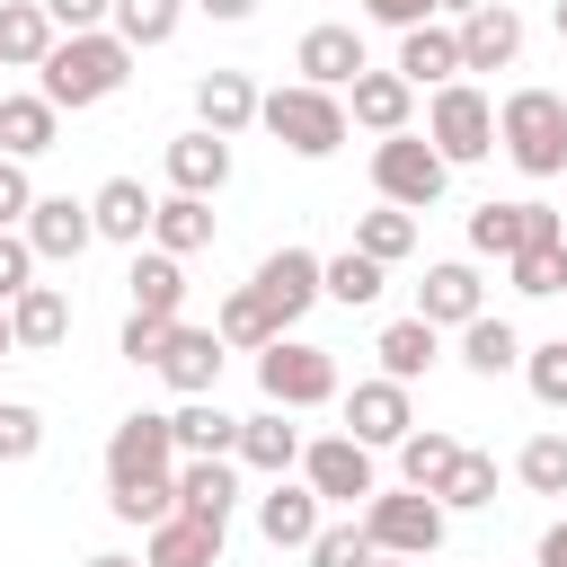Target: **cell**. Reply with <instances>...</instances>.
Here are the masks:
<instances>
[{
    "label": "cell",
    "mask_w": 567,
    "mask_h": 567,
    "mask_svg": "<svg viewBox=\"0 0 567 567\" xmlns=\"http://www.w3.org/2000/svg\"><path fill=\"white\" fill-rule=\"evenodd\" d=\"M310 567H372L381 549H372V532H363V514H346V523H319V540L301 549Z\"/></svg>",
    "instance_id": "cell-43"
},
{
    "label": "cell",
    "mask_w": 567,
    "mask_h": 567,
    "mask_svg": "<svg viewBox=\"0 0 567 567\" xmlns=\"http://www.w3.org/2000/svg\"><path fill=\"white\" fill-rule=\"evenodd\" d=\"M186 9H195V0H115V18H106V27H115L133 53H159V44L177 35V18H186Z\"/></svg>",
    "instance_id": "cell-38"
},
{
    "label": "cell",
    "mask_w": 567,
    "mask_h": 567,
    "mask_svg": "<svg viewBox=\"0 0 567 567\" xmlns=\"http://www.w3.org/2000/svg\"><path fill=\"white\" fill-rule=\"evenodd\" d=\"M257 124H266L292 159H337V151H346V133H354L346 89H319V80H284V89H266Z\"/></svg>",
    "instance_id": "cell-4"
},
{
    "label": "cell",
    "mask_w": 567,
    "mask_h": 567,
    "mask_svg": "<svg viewBox=\"0 0 567 567\" xmlns=\"http://www.w3.org/2000/svg\"><path fill=\"white\" fill-rule=\"evenodd\" d=\"M532 239H567V213H558V204H532V195H514V204L487 195V204L470 213V257H496V266H505V257H523Z\"/></svg>",
    "instance_id": "cell-9"
},
{
    "label": "cell",
    "mask_w": 567,
    "mask_h": 567,
    "mask_svg": "<svg viewBox=\"0 0 567 567\" xmlns=\"http://www.w3.org/2000/svg\"><path fill=\"white\" fill-rule=\"evenodd\" d=\"M53 133H62V106H53L44 89L0 97V151H9V159H44V151H53Z\"/></svg>",
    "instance_id": "cell-29"
},
{
    "label": "cell",
    "mask_w": 567,
    "mask_h": 567,
    "mask_svg": "<svg viewBox=\"0 0 567 567\" xmlns=\"http://www.w3.org/2000/svg\"><path fill=\"white\" fill-rule=\"evenodd\" d=\"M177 514L230 532V514H239V461H230V452H195V461H177Z\"/></svg>",
    "instance_id": "cell-19"
},
{
    "label": "cell",
    "mask_w": 567,
    "mask_h": 567,
    "mask_svg": "<svg viewBox=\"0 0 567 567\" xmlns=\"http://www.w3.org/2000/svg\"><path fill=\"white\" fill-rule=\"evenodd\" d=\"M452 461H461V434H443V425H408L399 434V487H443L452 478Z\"/></svg>",
    "instance_id": "cell-35"
},
{
    "label": "cell",
    "mask_w": 567,
    "mask_h": 567,
    "mask_svg": "<svg viewBox=\"0 0 567 567\" xmlns=\"http://www.w3.org/2000/svg\"><path fill=\"white\" fill-rule=\"evenodd\" d=\"M532 567H567V514L540 532V549H532Z\"/></svg>",
    "instance_id": "cell-52"
},
{
    "label": "cell",
    "mask_w": 567,
    "mask_h": 567,
    "mask_svg": "<svg viewBox=\"0 0 567 567\" xmlns=\"http://www.w3.org/2000/svg\"><path fill=\"white\" fill-rule=\"evenodd\" d=\"M354 248L381 257V266H399V257L416 248V213H408V204H372V213H354Z\"/></svg>",
    "instance_id": "cell-39"
},
{
    "label": "cell",
    "mask_w": 567,
    "mask_h": 567,
    "mask_svg": "<svg viewBox=\"0 0 567 567\" xmlns=\"http://www.w3.org/2000/svg\"><path fill=\"white\" fill-rule=\"evenodd\" d=\"M151 213H159V195H151L142 177H106V186L89 195V221H97V239H115V248H142V239H151Z\"/></svg>",
    "instance_id": "cell-26"
},
{
    "label": "cell",
    "mask_w": 567,
    "mask_h": 567,
    "mask_svg": "<svg viewBox=\"0 0 567 567\" xmlns=\"http://www.w3.org/2000/svg\"><path fill=\"white\" fill-rule=\"evenodd\" d=\"M151 248H168V257H195V248H213V195H159V213H151Z\"/></svg>",
    "instance_id": "cell-32"
},
{
    "label": "cell",
    "mask_w": 567,
    "mask_h": 567,
    "mask_svg": "<svg viewBox=\"0 0 567 567\" xmlns=\"http://www.w3.org/2000/svg\"><path fill=\"white\" fill-rule=\"evenodd\" d=\"M159 168H168L177 195H221V186H230V142L195 124V133H177V142L159 151Z\"/></svg>",
    "instance_id": "cell-25"
},
{
    "label": "cell",
    "mask_w": 567,
    "mask_h": 567,
    "mask_svg": "<svg viewBox=\"0 0 567 567\" xmlns=\"http://www.w3.org/2000/svg\"><path fill=\"white\" fill-rule=\"evenodd\" d=\"M470 9H478V0H434V18H470Z\"/></svg>",
    "instance_id": "cell-54"
},
{
    "label": "cell",
    "mask_w": 567,
    "mask_h": 567,
    "mask_svg": "<svg viewBox=\"0 0 567 567\" xmlns=\"http://www.w3.org/2000/svg\"><path fill=\"white\" fill-rule=\"evenodd\" d=\"M337 408H346V434H354V443H372V452H399V434L416 425V399H408V381H390V372H372V381L337 390Z\"/></svg>",
    "instance_id": "cell-12"
},
{
    "label": "cell",
    "mask_w": 567,
    "mask_h": 567,
    "mask_svg": "<svg viewBox=\"0 0 567 567\" xmlns=\"http://www.w3.org/2000/svg\"><path fill=\"white\" fill-rule=\"evenodd\" d=\"M0 354H18V337H9V301H0Z\"/></svg>",
    "instance_id": "cell-55"
},
{
    "label": "cell",
    "mask_w": 567,
    "mask_h": 567,
    "mask_svg": "<svg viewBox=\"0 0 567 567\" xmlns=\"http://www.w3.org/2000/svg\"><path fill=\"white\" fill-rule=\"evenodd\" d=\"M177 434H168V416L159 408H133V416H115V434H106V514L115 523H133V532H151L159 514H177Z\"/></svg>",
    "instance_id": "cell-1"
},
{
    "label": "cell",
    "mask_w": 567,
    "mask_h": 567,
    "mask_svg": "<svg viewBox=\"0 0 567 567\" xmlns=\"http://www.w3.org/2000/svg\"><path fill=\"white\" fill-rule=\"evenodd\" d=\"M514 478H523L532 496H567V434H532V443L514 452Z\"/></svg>",
    "instance_id": "cell-42"
},
{
    "label": "cell",
    "mask_w": 567,
    "mask_h": 567,
    "mask_svg": "<svg viewBox=\"0 0 567 567\" xmlns=\"http://www.w3.org/2000/svg\"><path fill=\"white\" fill-rule=\"evenodd\" d=\"M496 151L540 186V177H567V97L558 89H505L496 97Z\"/></svg>",
    "instance_id": "cell-3"
},
{
    "label": "cell",
    "mask_w": 567,
    "mask_h": 567,
    "mask_svg": "<svg viewBox=\"0 0 567 567\" xmlns=\"http://www.w3.org/2000/svg\"><path fill=\"white\" fill-rule=\"evenodd\" d=\"M319 523H328V496H319L310 478H275V487L257 496V532H266V549H310Z\"/></svg>",
    "instance_id": "cell-18"
},
{
    "label": "cell",
    "mask_w": 567,
    "mask_h": 567,
    "mask_svg": "<svg viewBox=\"0 0 567 567\" xmlns=\"http://www.w3.org/2000/svg\"><path fill=\"white\" fill-rule=\"evenodd\" d=\"M346 115H354L372 142H381V133H408V124H416V80H399V71H354Z\"/></svg>",
    "instance_id": "cell-22"
},
{
    "label": "cell",
    "mask_w": 567,
    "mask_h": 567,
    "mask_svg": "<svg viewBox=\"0 0 567 567\" xmlns=\"http://www.w3.org/2000/svg\"><path fill=\"white\" fill-rule=\"evenodd\" d=\"M257 106H266V89H257L248 71H204V80H195V124L221 133V142H239V133L257 124Z\"/></svg>",
    "instance_id": "cell-21"
},
{
    "label": "cell",
    "mask_w": 567,
    "mask_h": 567,
    "mask_svg": "<svg viewBox=\"0 0 567 567\" xmlns=\"http://www.w3.org/2000/svg\"><path fill=\"white\" fill-rule=\"evenodd\" d=\"M124 284H133V310H151V319H177V310H186V257H168V248H151V239L133 248V275H124Z\"/></svg>",
    "instance_id": "cell-31"
},
{
    "label": "cell",
    "mask_w": 567,
    "mask_h": 567,
    "mask_svg": "<svg viewBox=\"0 0 567 567\" xmlns=\"http://www.w3.org/2000/svg\"><path fill=\"white\" fill-rule=\"evenodd\" d=\"M27 213H35V177H27V159L0 151V230H18Z\"/></svg>",
    "instance_id": "cell-48"
},
{
    "label": "cell",
    "mask_w": 567,
    "mask_h": 567,
    "mask_svg": "<svg viewBox=\"0 0 567 567\" xmlns=\"http://www.w3.org/2000/svg\"><path fill=\"white\" fill-rule=\"evenodd\" d=\"M523 381H532V399H540V408H567V337L523 346Z\"/></svg>",
    "instance_id": "cell-44"
},
{
    "label": "cell",
    "mask_w": 567,
    "mask_h": 567,
    "mask_svg": "<svg viewBox=\"0 0 567 567\" xmlns=\"http://www.w3.org/2000/svg\"><path fill=\"white\" fill-rule=\"evenodd\" d=\"M381 292H390V266H381V257H363V248L328 257V301H346V310H372Z\"/></svg>",
    "instance_id": "cell-40"
},
{
    "label": "cell",
    "mask_w": 567,
    "mask_h": 567,
    "mask_svg": "<svg viewBox=\"0 0 567 567\" xmlns=\"http://www.w3.org/2000/svg\"><path fill=\"white\" fill-rule=\"evenodd\" d=\"M221 523H195V514H159L142 532V567H221Z\"/></svg>",
    "instance_id": "cell-24"
},
{
    "label": "cell",
    "mask_w": 567,
    "mask_h": 567,
    "mask_svg": "<svg viewBox=\"0 0 567 567\" xmlns=\"http://www.w3.org/2000/svg\"><path fill=\"white\" fill-rule=\"evenodd\" d=\"M487 310V284H478V257H434L425 284H416V319L434 328H470Z\"/></svg>",
    "instance_id": "cell-16"
},
{
    "label": "cell",
    "mask_w": 567,
    "mask_h": 567,
    "mask_svg": "<svg viewBox=\"0 0 567 567\" xmlns=\"http://www.w3.org/2000/svg\"><path fill=\"white\" fill-rule=\"evenodd\" d=\"M221 363H230V346H221V328H168V354H159V381L177 390V399H213L221 390Z\"/></svg>",
    "instance_id": "cell-17"
},
{
    "label": "cell",
    "mask_w": 567,
    "mask_h": 567,
    "mask_svg": "<svg viewBox=\"0 0 567 567\" xmlns=\"http://www.w3.org/2000/svg\"><path fill=\"white\" fill-rule=\"evenodd\" d=\"M124 80H133V44H124L115 27H80V35H62V44L44 53V71H35V89H44L62 115L106 106Z\"/></svg>",
    "instance_id": "cell-2"
},
{
    "label": "cell",
    "mask_w": 567,
    "mask_h": 567,
    "mask_svg": "<svg viewBox=\"0 0 567 567\" xmlns=\"http://www.w3.org/2000/svg\"><path fill=\"white\" fill-rule=\"evenodd\" d=\"M53 44H62V27H53L44 0H0V62L9 71H44Z\"/></svg>",
    "instance_id": "cell-30"
},
{
    "label": "cell",
    "mask_w": 567,
    "mask_h": 567,
    "mask_svg": "<svg viewBox=\"0 0 567 567\" xmlns=\"http://www.w3.org/2000/svg\"><path fill=\"white\" fill-rule=\"evenodd\" d=\"M213 328H221V346H230V354H257V346H275V337H292V328H275V310L257 301V284H239V292H221V310H213Z\"/></svg>",
    "instance_id": "cell-36"
},
{
    "label": "cell",
    "mask_w": 567,
    "mask_h": 567,
    "mask_svg": "<svg viewBox=\"0 0 567 567\" xmlns=\"http://www.w3.org/2000/svg\"><path fill=\"white\" fill-rule=\"evenodd\" d=\"M9 337H18V354H53L71 337V292L62 284H27L9 301Z\"/></svg>",
    "instance_id": "cell-27"
},
{
    "label": "cell",
    "mask_w": 567,
    "mask_h": 567,
    "mask_svg": "<svg viewBox=\"0 0 567 567\" xmlns=\"http://www.w3.org/2000/svg\"><path fill=\"white\" fill-rule=\"evenodd\" d=\"M195 9H204V18H213V27H248V18H257V9H266V0H195Z\"/></svg>",
    "instance_id": "cell-51"
},
{
    "label": "cell",
    "mask_w": 567,
    "mask_h": 567,
    "mask_svg": "<svg viewBox=\"0 0 567 567\" xmlns=\"http://www.w3.org/2000/svg\"><path fill=\"white\" fill-rule=\"evenodd\" d=\"M505 284L523 301H558L567 292V239H532L523 257H505Z\"/></svg>",
    "instance_id": "cell-37"
},
{
    "label": "cell",
    "mask_w": 567,
    "mask_h": 567,
    "mask_svg": "<svg viewBox=\"0 0 567 567\" xmlns=\"http://www.w3.org/2000/svg\"><path fill=\"white\" fill-rule=\"evenodd\" d=\"M35 266H44V257L27 248V230H0V301H18V292L35 284Z\"/></svg>",
    "instance_id": "cell-47"
},
{
    "label": "cell",
    "mask_w": 567,
    "mask_h": 567,
    "mask_svg": "<svg viewBox=\"0 0 567 567\" xmlns=\"http://www.w3.org/2000/svg\"><path fill=\"white\" fill-rule=\"evenodd\" d=\"M168 328H177V319H151V310H133V319H124V337H115V354H124L133 372H159V354H168Z\"/></svg>",
    "instance_id": "cell-45"
},
{
    "label": "cell",
    "mask_w": 567,
    "mask_h": 567,
    "mask_svg": "<svg viewBox=\"0 0 567 567\" xmlns=\"http://www.w3.org/2000/svg\"><path fill=\"white\" fill-rule=\"evenodd\" d=\"M443 186H452V159L408 124V133H381L372 142V195L381 204H408V213H434L443 204Z\"/></svg>",
    "instance_id": "cell-5"
},
{
    "label": "cell",
    "mask_w": 567,
    "mask_h": 567,
    "mask_svg": "<svg viewBox=\"0 0 567 567\" xmlns=\"http://www.w3.org/2000/svg\"><path fill=\"white\" fill-rule=\"evenodd\" d=\"M363 18H372V27H425L434 0H363Z\"/></svg>",
    "instance_id": "cell-50"
},
{
    "label": "cell",
    "mask_w": 567,
    "mask_h": 567,
    "mask_svg": "<svg viewBox=\"0 0 567 567\" xmlns=\"http://www.w3.org/2000/svg\"><path fill=\"white\" fill-rule=\"evenodd\" d=\"M248 284H257V301L275 310V328H292L310 301H328V257H310V248H292V239H284V248H266V257H257V275H248Z\"/></svg>",
    "instance_id": "cell-11"
},
{
    "label": "cell",
    "mask_w": 567,
    "mask_h": 567,
    "mask_svg": "<svg viewBox=\"0 0 567 567\" xmlns=\"http://www.w3.org/2000/svg\"><path fill=\"white\" fill-rule=\"evenodd\" d=\"M558 35H567V0H558Z\"/></svg>",
    "instance_id": "cell-57"
},
{
    "label": "cell",
    "mask_w": 567,
    "mask_h": 567,
    "mask_svg": "<svg viewBox=\"0 0 567 567\" xmlns=\"http://www.w3.org/2000/svg\"><path fill=\"white\" fill-rule=\"evenodd\" d=\"M239 470H257V478H292V470H301V425H292V408L239 416Z\"/></svg>",
    "instance_id": "cell-23"
},
{
    "label": "cell",
    "mask_w": 567,
    "mask_h": 567,
    "mask_svg": "<svg viewBox=\"0 0 567 567\" xmlns=\"http://www.w3.org/2000/svg\"><path fill=\"white\" fill-rule=\"evenodd\" d=\"M80 567H142V558H124V549H97V558H80Z\"/></svg>",
    "instance_id": "cell-53"
},
{
    "label": "cell",
    "mask_w": 567,
    "mask_h": 567,
    "mask_svg": "<svg viewBox=\"0 0 567 567\" xmlns=\"http://www.w3.org/2000/svg\"><path fill=\"white\" fill-rule=\"evenodd\" d=\"M372 354H381V372H390V381H408V390H416V381L443 363V328L408 310V319H390V328L372 337Z\"/></svg>",
    "instance_id": "cell-28"
},
{
    "label": "cell",
    "mask_w": 567,
    "mask_h": 567,
    "mask_svg": "<svg viewBox=\"0 0 567 567\" xmlns=\"http://www.w3.org/2000/svg\"><path fill=\"white\" fill-rule=\"evenodd\" d=\"M168 434H177L186 461H195V452H230V461H239V416H230L221 399H177V408H168Z\"/></svg>",
    "instance_id": "cell-34"
},
{
    "label": "cell",
    "mask_w": 567,
    "mask_h": 567,
    "mask_svg": "<svg viewBox=\"0 0 567 567\" xmlns=\"http://www.w3.org/2000/svg\"><path fill=\"white\" fill-rule=\"evenodd\" d=\"M558 337H567V328H558Z\"/></svg>",
    "instance_id": "cell-60"
},
{
    "label": "cell",
    "mask_w": 567,
    "mask_h": 567,
    "mask_svg": "<svg viewBox=\"0 0 567 567\" xmlns=\"http://www.w3.org/2000/svg\"><path fill=\"white\" fill-rule=\"evenodd\" d=\"M0 71H9V62H0Z\"/></svg>",
    "instance_id": "cell-59"
},
{
    "label": "cell",
    "mask_w": 567,
    "mask_h": 567,
    "mask_svg": "<svg viewBox=\"0 0 567 567\" xmlns=\"http://www.w3.org/2000/svg\"><path fill=\"white\" fill-rule=\"evenodd\" d=\"M399 80H416V89H443V80H470L461 71V27L452 18H425V27H399V62H390Z\"/></svg>",
    "instance_id": "cell-20"
},
{
    "label": "cell",
    "mask_w": 567,
    "mask_h": 567,
    "mask_svg": "<svg viewBox=\"0 0 567 567\" xmlns=\"http://www.w3.org/2000/svg\"><path fill=\"white\" fill-rule=\"evenodd\" d=\"M257 390H266V408H328L346 381H337V354L328 346H310V337H275V346H257Z\"/></svg>",
    "instance_id": "cell-8"
},
{
    "label": "cell",
    "mask_w": 567,
    "mask_h": 567,
    "mask_svg": "<svg viewBox=\"0 0 567 567\" xmlns=\"http://www.w3.org/2000/svg\"><path fill=\"white\" fill-rule=\"evenodd\" d=\"M301 478L328 496V505H372V487H381V461H372V443H354V434H319V443H301Z\"/></svg>",
    "instance_id": "cell-10"
},
{
    "label": "cell",
    "mask_w": 567,
    "mask_h": 567,
    "mask_svg": "<svg viewBox=\"0 0 567 567\" xmlns=\"http://www.w3.org/2000/svg\"><path fill=\"white\" fill-rule=\"evenodd\" d=\"M425 142H434L452 168L487 159V151H496V97H487L478 80H443V89H425Z\"/></svg>",
    "instance_id": "cell-7"
},
{
    "label": "cell",
    "mask_w": 567,
    "mask_h": 567,
    "mask_svg": "<svg viewBox=\"0 0 567 567\" xmlns=\"http://www.w3.org/2000/svg\"><path fill=\"white\" fill-rule=\"evenodd\" d=\"M35 452H44V408L0 399V461H35Z\"/></svg>",
    "instance_id": "cell-46"
},
{
    "label": "cell",
    "mask_w": 567,
    "mask_h": 567,
    "mask_svg": "<svg viewBox=\"0 0 567 567\" xmlns=\"http://www.w3.org/2000/svg\"><path fill=\"white\" fill-rule=\"evenodd\" d=\"M372 567H416V558H390V549H381V558H372Z\"/></svg>",
    "instance_id": "cell-56"
},
{
    "label": "cell",
    "mask_w": 567,
    "mask_h": 567,
    "mask_svg": "<svg viewBox=\"0 0 567 567\" xmlns=\"http://www.w3.org/2000/svg\"><path fill=\"white\" fill-rule=\"evenodd\" d=\"M18 230H27V248H35L44 266H80V257L97 248V221H89V195H35V213H27Z\"/></svg>",
    "instance_id": "cell-13"
},
{
    "label": "cell",
    "mask_w": 567,
    "mask_h": 567,
    "mask_svg": "<svg viewBox=\"0 0 567 567\" xmlns=\"http://www.w3.org/2000/svg\"><path fill=\"white\" fill-rule=\"evenodd\" d=\"M363 532H372V549H390V558H434L443 549V532H452V505L443 496H425V487H372V505H363Z\"/></svg>",
    "instance_id": "cell-6"
},
{
    "label": "cell",
    "mask_w": 567,
    "mask_h": 567,
    "mask_svg": "<svg viewBox=\"0 0 567 567\" xmlns=\"http://www.w3.org/2000/svg\"><path fill=\"white\" fill-rule=\"evenodd\" d=\"M558 186H567V177H558ZM558 213H567V204H558Z\"/></svg>",
    "instance_id": "cell-58"
},
{
    "label": "cell",
    "mask_w": 567,
    "mask_h": 567,
    "mask_svg": "<svg viewBox=\"0 0 567 567\" xmlns=\"http://www.w3.org/2000/svg\"><path fill=\"white\" fill-rule=\"evenodd\" d=\"M44 9H53V27H62V35H80V27H106V18H115V0H44Z\"/></svg>",
    "instance_id": "cell-49"
},
{
    "label": "cell",
    "mask_w": 567,
    "mask_h": 567,
    "mask_svg": "<svg viewBox=\"0 0 567 567\" xmlns=\"http://www.w3.org/2000/svg\"><path fill=\"white\" fill-rule=\"evenodd\" d=\"M452 27H461V71H514L523 62V9L514 0H478Z\"/></svg>",
    "instance_id": "cell-14"
},
{
    "label": "cell",
    "mask_w": 567,
    "mask_h": 567,
    "mask_svg": "<svg viewBox=\"0 0 567 567\" xmlns=\"http://www.w3.org/2000/svg\"><path fill=\"white\" fill-rule=\"evenodd\" d=\"M461 337V363L478 372V381H496V372H523V328L514 319H496V310H478L470 328H452Z\"/></svg>",
    "instance_id": "cell-33"
},
{
    "label": "cell",
    "mask_w": 567,
    "mask_h": 567,
    "mask_svg": "<svg viewBox=\"0 0 567 567\" xmlns=\"http://www.w3.org/2000/svg\"><path fill=\"white\" fill-rule=\"evenodd\" d=\"M452 514H478V505H496V452H470L461 443V461H452V478L434 487Z\"/></svg>",
    "instance_id": "cell-41"
},
{
    "label": "cell",
    "mask_w": 567,
    "mask_h": 567,
    "mask_svg": "<svg viewBox=\"0 0 567 567\" xmlns=\"http://www.w3.org/2000/svg\"><path fill=\"white\" fill-rule=\"evenodd\" d=\"M292 71H301V80H319V89H354V71H372V62H363V27H346V18L301 27Z\"/></svg>",
    "instance_id": "cell-15"
}]
</instances>
